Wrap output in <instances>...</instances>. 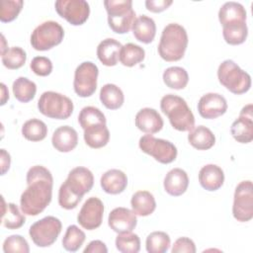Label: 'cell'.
I'll return each mask as SVG.
<instances>
[{
	"label": "cell",
	"mask_w": 253,
	"mask_h": 253,
	"mask_svg": "<svg viewBox=\"0 0 253 253\" xmlns=\"http://www.w3.org/2000/svg\"><path fill=\"white\" fill-rule=\"evenodd\" d=\"M26 181L28 186L21 195L20 206L24 214L35 216L51 202L53 178L47 168L35 165L28 170Z\"/></svg>",
	"instance_id": "6da1fadb"
},
{
	"label": "cell",
	"mask_w": 253,
	"mask_h": 253,
	"mask_svg": "<svg viewBox=\"0 0 253 253\" xmlns=\"http://www.w3.org/2000/svg\"><path fill=\"white\" fill-rule=\"evenodd\" d=\"M188 42L186 29L180 24L170 23L162 31L158 53L165 61H178L184 57Z\"/></svg>",
	"instance_id": "7a4b0ae2"
},
{
	"label": "cell",
	"mask_w": 253,
	"mask_h": 253,
	"mask_svg": "<svg viewBox=\"0 0 253 253\" xmlns=\"http://www.w3.org/2000/svg\"><path fill=\"white\" fill-rule=\"evenodd\" d=\"M160 109L168 117L173 128L190 131L195 127V116L182 97L174 94L163 96L160 100Z\"/></svg>",
	"instance_id": "3957f363"
},
{
	"label": "cell",
	"mask_w": 253,
	"mask_h": 253,
	"mask_svg": "<svg viewBox=\"0 0 253 253\" xmlns=\"http://www.w3.org/2000/svg\"><path fill=\"white\" fill-rule=\"evenodd\" d=\"M104 6L108 14V24L116 34H126L135 20L131 0H105Z\"/></svg>",
	"instance_id": "277c9868"
},
{
	"label": "cell",
	"mask_w": 253,
	"mask_h": 253,
	"mask_svg": "<svg viewBox=\"0 0 253 253\" xmlns=\"http://www.w3.org/2000/svg\"><path fill=\"white\" fill-rule=\"evenodd\" d=\"M219 83L229 92L241 95L251 88V76L231 59L222 61L217 68Z\"/></svg>",
	"instance_id": "5b68a950"
},
{
	"label": "cell",
	"mask_w": 253,
	"mask_h": 253,
	"mask_svg": "<svg viewBox=\"0 0 253 253\" xmlns=\"http://www.w3.org/2000/svg\"><path fill=\"white\" fill-rule=\"evenodd\" d=\"M38 109L47 118L66 120L71 116L74 106L67 96L54 91H45L38 101Z\"/></svg>",
	"instance_id": "8992f818"
},
{
	"label": "cell",
	"mask_w": 253,
	"mask_h": 253,
	"mask_svg": "<svg viewBox=\"0 0 253 253\" xmlns=\"http://www.w3.org/2000/svg\"><path fill=\"white\" fill-rule=\"evenodd\" d=\"M64 37V30L55 21H45L40 24L31 35V44L34 49L44 51L58 45Z\"/></svg>",
	"instance_id": "52a82bcc"
},
{
	"label": "cell",
	"mask_w": 253,
	"mask_h": 253,
	"mask_svg": "<svg viewBox=\"0 0 253 253\" xmlns=\"http://www.w3.org/2000/svg\"><path fill=\"white\" fill-rule=\"evenodd\" d=\"M62 223L59 218L47 215L30 226L29 234L38 247H48L52 245L59 236Z\"/></svg>",
	"instance_id": "ba28073f"
},
{
	"label": "cell",
	"mask_w": 253,
	"mask_h": 253,
	"mask_svg": "<svg viewBox=\"0 0 253 253\" xmlns=\"http://www.w3.org/2000/svg\"><path fill=\"white\" fill-rule=\"evenodd\" d=\"M138 146L140 150L162 164L173 162L178 154L177 147L169 140L156 138L152 134H144L139 138Z\"/></svg>",
	"instance_id": "9c48e42d"
},
{
	"label": "cell",
	"mask_w": 253,
	"mask_h": 253,
	"mask_svg": "<svg viewBox=\"0 0 253 253\" xmlns=\"http://www.w3.org/2000/svg\"><path fill=\"white\" fill-rule=\"evenodd\" d=\"M233 217L246 222L253 217V187L250 180L241 181L235 188L232 205Z\"/></svg>",
	"instance_id": "30bf717a"
},
{
	"label": "cell",
	"mask_w": 253,
	"mask_h": 253,
	"mask_svg": "<svg viewBox=\"0 0 253 253\" xmlns=\"http://www.w3.org/2000/svg\"><path fill=\"white\" fill-rule=\"evenodd\" d=\"M99 75L98 66L92 61L80 63L74 72L73 88L75 93L82 98L92 96L97 89V79Z\"/></svg>",
	"instance_id": "8fae6325"
},
{
	"label": "cell",
	"mask_w": 253,
	"mask_h": 253,
	"mask_svg": "<svg viewBox=\"0 0 253 253\" xmlns=\"http://www.w3.org/2000/svg\"><path fill=\"white\" fill-rule=\"evenodd\" d=\"M56 13L73 26L83 25L89 18L90 6L85 0H57Z\"/></svg>",
	"instance_id": "7c38bea8"
},
{
	"label": "cell",
	"mask_w": 253,
	"mask_h": 253,
	"mask_svg": "<svg viewBox=\"0 0 253 253\" xmlns=\"http://www.w3.org/2000/svg\"><path fill=\"white\" fill-rule=\"evenodd\" d=\"M104 204L97 197L88 198L77 215L78 223L87 230L98 228L103 221Z\"/></svg>",
	"instance_id": "4fadbf2b"
},
{
	"label": "cell",
	"mask_w": 253,
	"mask_h": 253,
	"mask_svg": "<svg viewBox=\"0 0 253 253\" xmlns=\"http://www.w3.org/2000/svg\"><path fill=\"white\" fill-rule=\"evenodd\" d=\"M227 111L226 99L218 93H207L198 103V112L204 119L212 120L225 114Z\"/></svg>",
	"instance_id": "5bb4252c"
},
{
	"label": "cell",
	"mask_w": 253,
	"mask_h": 253,
	"mask_svg": "<svg viewBox=\"0 0 253 253\" xmlns=\"http://www.w3.org/2000/svg\"><path fill=\"white\" fill-rule=\"evenodd\" d=\"M64 183L75 195L83 198V196L92 189L94 185V176L88 168L78 166L68 173Z\"/></svg>",
	"instance_id": "9a60e30c"
},
{
	"label": "cell",
	"mask_w": 253,
	"mask_h": 253,
	"mask_svg": "<svg viewBox=\"0 0 253 253\" xmlns=\"http://www.w3.org/2000/svg\"><path fill=\"white\" fill-rule=\"evenodd\" d=\"M108 224L117 233L130 232L137 224L136 214L132 210L123 207L116 208L109 213Z\"/></svg>",
	"instance_id": "2e32d148"
},
{
	"label": "cell",
	"mask_w": 253,
	"mask_h": 253,
	"mask_svg": "<svg viewBox=\"0 0 253 253\" xmlns=\"http://www.w3.org/2000/svg\"><path fill=\"white\" fill-rule=\"evenodd\" d=\"M134 123L139 130L147 134H153L160 131L164 125L160 114L152 108H143L139 110L135 115Z\"/></svg>",
	"instance_id": "e0dca14e"
},
{
	"label": "cell",
	"mask_w": 253,
	"mask_h": 253,
	"mask_svg": "<svg viewBox=\"0 0 253 253\" xmlns=\"http://www.w3.org/2000/svg\"><path fill=\"white\" fill-rule=\"evenodd\" d=\"M246 19H247L246 10L243 7V5H241L238 2H234V1L225 2L219 8L218 20L222 28L245 24Z\"/></svg>",
	"instance_id": "ac0fdd59"
},
{
	"label": "cell",
	"mask_w": 253,
	"mask_h": 253,
	"mask_svg": "<svg viewBox=\"0 0 253 253\" xmlns=\"http://www.w3.org/2000/svg\"><path fill=\"white\" fill-rule=\"evenodd\" d=\"M51 143L52 146L59 152H70L77 146V131L69 126H61L53 131Z\"/></svg>",
	"instance_id": "d6986e66"
},
{
	"label": "cell",
	"mask_w": 253,
	"mask_h": 253,
	"mask_svg": "<svg viewBox=\"0 0 253 253\" xmlns=\"http://www.w3.org/2000/svg\"><path fill=\"white\" fill-rule=\"evenodd\" d=\"M164 190L173 197L183 195L189 186V177L185 170L181 168L171 169L165 176L163 181Z\"/></svg>",
	"instance_id": "ffe728a7"
},
{
	"label": "cell",
	"mask_w": 253,
	"mask_h": 253,
	"mask_svg": "<svg viewBox=\"0 0 253 253\" xmlns=\"http://www.w3.org/2000/svg\"><path fill=\"white\" fill-rule=\"evenodd\" d=\"M200 185L207 191L213 192L221 188L224 182L223 170L215 164H207L199 171Z\"/></svg>",
	"instance_id": "44dd1931"
},
{
	"label": "cell",
	"mask_w": 253,
	"mask_h": 253,
	"mask_svg": "<svg viewBox=\"0 0 253 253\" xmlns=\"http://www.w3.org/2000/svg\"><path fill=\"white\" fill-rule=\"evenodd\" d=\"M100 184L107 194L118 195L126 190L127 186V177L122 170L110 169L102 175Z\"/></svg>",
	"instance_id": "7402d4cb"
},
{
	"label": "cell",
	"mask_w": 253,
	"mask_h": 253,
	"mask_svg": "<svg viewBox=\"0 0 253 253\" xmlns=\"http://www.w3.org/2000/svg\"><path fill=\"white\" fill-rule=\"evenodd\" d=\"M122 43L112 38L100 42L97 46V56L102 64L106 66H115L120 59Z\"/></svg>",
	"instance_id": "603a6c76"
},
{
	"label": "cell",
	"mask_w": 253,
	"mask_h": 253,
	"mask_svg": "<svg viewBox=\"0 0 253 253\" xmlns=\"http://www.w3.org/2000/svg\"><path fill=\"white\" fill-rule=\"evenodd\" d=\"M134 38L142 43H150L156 35V24L154 20L146 15H140L135 18L132 27Z\"/></svg>",
	"instance_id": "cb8c5ba5"
},
{
	"label": "cell",
	"mask_w": 253,
	"mask_h": 253,
	"mask_svg": "<svg viewBox=\"0 0 253 253\" xmlns=\"http://www.w3.org/2000/svg\"><path fill=\"white\" fill-rule=\"evenodd\" d=\"M188 141L198 150H208L214 145L215 136L209 127L198 126L189 131Z\"/></svg>",
	"instance_id": "d4e9b609"
},
{
	"label": "cell",
	"mask_w": 253,
	"mask_h": 253,
	"mask_svg": "<svg viewBox=\"0 0 253 253\" xmlns=\"http://www.w3.org/2000/svg\"><path fill=\"white\" fill-rule=\"evenodd\" d=\"M130 206L136 215L147 216L155 211L156 202L154 196L150 192L137 191L131 197Z\"/></svg>",
	"instance_id": "484cf974"
},
{
	"label": "cell",
	"mask_w": 253,
	"mask_h": 253,
	"mask_svg": "<svg viewBox=\"0 0 253 253\" xmlns=\"http://www.w3.org/2000/svg\"><path fill=\"white\" fill-rule=\"evenodd\" d=\"M2 201V211H1V222L4 227L8 229H18L22 227L26 221L25 215L20 211L18 206L14 203H5L3 197Z\"/></svg>",
	"instance_id": "4316f807"
},
{
	"label": "cell",
	"mask_w": 253,
	"mask_h": 253,
	"mask_svg": "<svg viewBox=\"0 0 253 253\" xmlns=\"http://www.w3.org/2000/svg\"><path fill=\"white\" fill-rule=\"evenodd\" d=\"M84 140L91 148L104 147L110 140L109 128L104 124L88 126L84 129Z\"/></svg>",
	"instance_id": "83f0119b"
},
{
	"label": "cell",
	"mask_w": 253,
	"mask_h": 253,
	"mask_svg": "<svg viewBox=\"0 0 253 253\" xmlns=\"http://www.w3.org/2000/svg\"><path fill=\"white\" fill-rule=\"evenodd\" d=\"M100 101L107 109L118 110L124 105L125 95L119 86L108 83L100 90Z\"/></svg>",
	"instance_id": "f1b7e54d"
},
{
	"label": "cell",
	"mask_w": 253,
	"mask_h": 253,
	"mask_svg": "<svg viewBox=\"0 0 253 253\" xmlns=\"http://www.w3.org/2000/svg\"><path fill=\"white\" fill-rule=\"evenodd\" d=\"M230 133L232 137L240 143H249L253 139V119L239 116L231 126Z\"/></svg>",
	"instance_id": "f546056e"
},
{
	"label": "cell",
	"mask_w": 253,
	"mask_h": 253,
	"mask_svg": "<svg viewBox=\"0 0 253 253\" xmlns=\"http://www.w3.org/2000/svg\"><path fill=\"white\" fill-rule=\"evenodd\" d=\"M164 84L175 90L184 89L189 82V74L185 68L180 66H171L163 72Z\"/></svg>",
	"instance_id": "4dcf8cb0"
},
{
	"label": "cell",
	"mask_w": 253,
	"mask_h": 253,
	"mask_svg": "<svg viewBox=\"0 0 253 253\" xmlns=\"http://www.w3.org/2000/svg\"><path fill=\"white\" fill-rule=\"evenodd\" d=\"M14 97L21 103L32 101L37 93V85L27 77H18L12 85Z\"/></svg>",
	"instance_id": "1f68e13d"
},
{
	"label": "cell",
	"mask_w": 253,
	"mask_h": 253,
	"mask_svg": "<svg viewBox=\"0 0 253 253\" xmlns=\"http://www.w3.org/2000/svg\"><path fill=\"white\" fill-rule=\"evenodd\" d=\"M145 57V50L138 44L128 42L122 46L120 61L124 66L132 67L140 63Z\"/></svg>",
	"instance_id": "d6a6232c"
},
{
	"label": "cell",
	"mask_w": 253,
	"mask_h": 253,
	"mask_svg": "<svg viewBox=\"0 0 253 253\" xmlns=\"http://www.w3.org/2000/svg\"><path fill=\"white\" fill-rule=\"evenodd\" d=\"M23 136L30 141H41L45 138L47 134L46 125L39 119H31L22 126Z\"/></svg>",
	"instance_id": "836d02e7"
},
{
	"label": "cell",
	"mask_w": 253,
	"mask_h": 253,
	"mask_svg": "<svg viewBox=\"0 0 253 253\" xmlns=\"http://www.w3.org/2000/svg\"><path fill=\"white\" fill-rule=\"evenodd\" d=\"M170 245V236L164 231H153L147 235L145 240V248L148 253H165Z\"/></svg>",
	"instance_id": "e575fe53"
},
{
	"label": "cell",
	"mask_w": 253,
	"mask_h": 253,
	"mask_svg": "<svg viewBox=\"0 0 253 253\" xmlns=\"http://www.w3.org/2000/svg\"><path fill=\"white\" fill-rule=\"evenodd\" d=\"M86 239L85 232L77 225L71 224L67 227L62 238V247L69 252H76L83 245Z\"/></svg>",
	"instance_id": "d590c367"
},
{
	"label": "cell",
	"mask_w": 253,
	"mask_h": 253,
	"mask_svg": "<svg viewBox=\"0 0 253 253\" xmlns=\"http://www.w3.org/2000/svg\"><path fill=\"white\" fill-rule=\"evenodd\" d=\"M78 123L80 126L83 129H85L86 127L94 125H99V124L106 125L107 120L105 115L100 109L93 106H87L80 111L78 115Z\"/></svg>",
	"instance_id": "8d00e7d4"
},
{
	"label": "cell",
	"mask_w": 253,
	"mask_h": 253,
	"mask_svg": "<svg viewBox=\"0 0 253 253\" xmlns=\"http://www.w3.org/2000/svg\"><path fill=\"white\" fill-rule=\"evenodd\" d=\"M3 65L8 69H19L27 60L26 51L20 46H12L1 54Z\"/></svg>",
	"instance_id": "74e56055"
},
{
	"label": "cell",
	"mask_w": 253,
	"mask_h": 253,
	"mask_svg": "<svg viewBox=\"0 0 253 253\" xmlns=\"http://www.w3.org/2000/svg\"><path fill=\"white\" fill-rule=\"evenodd\" d=\"M116 248L122 253H137L140 250V239L137 234L130 232L118 233Z\"/></svg>",
	"instance_id": "f35d334b"
},
{
	"label": "cell",
	"mask_w": 253,
	"mask_h": 253,
	"mask_svg": "<svg viewBox=\"0 0 253 253\" xmlns=\"http://www.w3.org/2000/svg\"><path fill=\"white\" fill-rule=\"evenodd\" d=\"M222 36L224 41L231 45H238L243 43L248 36L247 24L231 26L222 28Z\"/></svg>",
	"instance_id": "ab89813d"
},
{
	"label": "cell",
	"mask_w": 253,
	"mask_h": 253,
	"mask_svg": "<svg viewBox=\"0 0 253 253\" xmlns=\"http://www.w3.org/2000/svg\"><path fill=\"white\" fill-rule=\"evenodd\" d=\"M24 5L23 0H2L0 8V21L12 22L20 14Z\"/></svg>",
	"instance_id": "60d3db41"
},
{
	"label": "cell",
	"mask_w": 253,
	"mask_h": 253,
	"mask_svg": "<svg viewBox=\"0 0 253 253\" xmlns=\"http://www.w3.org/2000/svg\"><path fill=\"white\" fill-rule=\"evenodd\" d=\"M3 251L5 253H29L30 247L28 241L22 235L13 234L4 240Z\"/></svg>",
	"instance_id": "b9f144b4"
},
{
	"label": "cell",
	"mask_w": 253,
	"mask_h": 253,
	"mask_svg": "<svg viewBox=\"0 0 253 253\" xmlns=\"http://www.w3.org/2000/svg\"><path fill=\"white\" fill-rule=\"evenodd\" d=\"M82 197L75 195L63 182L58 190V204L64 210H73L81 202Z\"/></svg>",
	"instance_id": "7bdbcfd3"
},
{
	"label": "cell",
	"mask_w": 253,
	"mask_h": 253,
	"mask_svg": "<svg viewBox=\"0 0 253 253\" xmlns=\"http://www.w3.org/2000/svg\"><path fill=\"white\" fill-rule=\"evenodd\" d=\"M30 68L38 76H47L52 71V62L46 56H35L31 63Z\"/></svg>",
	"instance_id": "ee69618b"
},
{
	"label": "cell",
	"mask_w": 253,
	"mask_h": 253,
	"mask_svg": "<svg viewBox=\"0 0 253 253\" xmlns=\"http://www.w3.org/2000/svg\"><path fill=\"white\" fill-rule=\"evenodd\" d=\"M172 253H196L195 242L186 236L179 237L173 244Z\"/></svg>",
	"instance_id": "f6af8a7d"
},
{
	"label": "cell",
	"mask_w": 253,
	"mask_h": 253,
	"mask_svg": "<svg viewBox=\"0 0 253 253\" xmlns=\"http://www.w3.org/2000/svg\"><path fill=\"white\" fill-rule=\"evenodd\" d=\"M173 3L172 0H146L145 7L152 13H160L169 8Z\"/></svg>",
	"instance_id": "bcb514c9"
},
{
	"label": "cell",
	"mask_w": 253,
	"mask_h": 253,
	"mask_svg": "<svg viewBox=\"0 0 253 253\" xmlns=\"http://www.w3.org/2000/svg\"><path fill=\"white\" fill-rule=\"evenodd\" d=\"M84 253H107L108 248L101 240H92L83 250Z\"/></svg>",
	"instance_id": "7dc6e473"
},
{
	"label": "cell",
	"mask_w": 253,
	"mask_h": 253,
	"mask_svg": "<svg viewBox=\"0 0 253 253\" xmlns=\"http://www.w3.org/2000/svg\"><path fill=\"white\" fill-rule=\"evenodd\" d=\"M0 161H1V175H5L6 172L10 169L11 156L4 148L0 149Z\"/></svg>",
	"instance_id": "c3c4849f"
},
{
	"label": "cell",
	"mask_w": 253,
	"mask_h": 253,
	"mask_svg": "<svg viewBox=\"0 0 253 253\" xmlns=\"http://www.w3.org/2000/svg\"><path fill=\"white\" fill-rule=\"evenodd\" d=\"M239 116L249 118V119H253V106H252V104H248V105L244 106L241 109V111L239 113Z\"/></svg>",
	"instance_id": "681fc988"
},
{
	"label": "cell",
	"mask_w": 253,
	"mask_h": 253,
	"mask_svg": "<svg viewBox=\"0 0 253 253\" xmlns=\"http://www.w3.org/2000/svg\"><path fill=\"white\" fill-rule=\"evenodd\" d=\"M9 100V92L4 83H1V106L5 105Z\"/></svg>",
	"instance_id": "f907efd6"
},
{
	"label": "cell",
	"mask_w": 253,
	"mask_h": 253,
	"mask_svg": "<svg viewBox=\"0 0 253 253\" xmlns=\"http://www.w3.org/2000/svg\"><path fill=\"white\" fill-rule=\"evenodd\" d=\"M8 45H6V40L3 35H1V54L4 53L8 49Z\"/></svg>",
	"instance_id": "816d5d0a"
}]
</instances>
